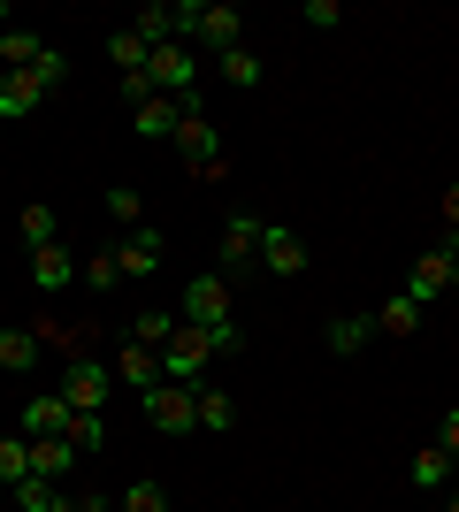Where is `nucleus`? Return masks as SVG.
Listing matches in <instances>:
<instances>
[{"instance_id":"obj_1","label":"nucleus","mask_w":459,"mask_h":512,"mask_svg":"<svg viewBox=\"0 0 459 512\" xmlns=\"http://www.w3.org/2000/svg\"><path fill=\"white\" fill-rule=\"evenodd\" d=\"M62 77H69V54H62V46H46L31 69H8V77H0V123H23V115L62 85Z\"/></svg>"},{"instance_id":"obj_2","label":"nucleus","mask_w":459,"mask_h":512,"mask_svg":"<svg viewBox=\"0 0 459 512\" xmlns=\"http://www.w3.org/2000/svg\"><path fill=\"white\" fill-rule=\"evenodd\" d=\"M207 360H215V344H207V329H176L169 337V352H161V383H184V390H199L207 383Z\"/></svg>"},{"instance_id":"obj_3","label":"nucleus","mask_w":459,"mask_h":512,"mask_svg":"<svg viewBox=\"0 0 459 512\" xmlns=\"http://www.w3.org/2000/svg\"><path fill=\"white\" fill-rule=\"evenodd\" d=\"M108 375H115L108 360L77 352V360L62 367V406H69V413H100V406H108Z\"/></svg>"},{"instance_id":"obj_4","label":"nucleus","mask_w":459,"mask_h":512,"mask_svg":"<svg viewBox=\"0 0 459 512\" xmlns=\"http://www.w3.org/2000/svg\"><path fill=\"white\" fill-rule=\"evenodd\" d=\"M146 421L161 428V436H184V428H199V390H184V383H153V390H146Z\"/></svg>"},{"instance_id":"obj_5","label":"nucleus","mask_w":459,"mask_h":512,"mask_svg":"<svg viewBox=\"0 0 459 512\" xmlns=\"http://www.w3.org/2000/svg\"><path fill=\"white\" fill-rule=\"evenodd\" d=\"M261 230L268 222L230 214V230H222V268H230V276H253V268H261Z\"/></svg>"},{"instance_id":"obj_6","label":"nucleus","mask_w":459,"mask_h":512,"mask_svg":"<svg viewBox=\"0 0 459 512\" xmlns=\"http://www.w3.org/2000/svg\"><path fill=\"white\" fill-rule=\"evenodd\" d=\"M184 321H192V329L230 321V283H222V276H192V283H184Z\"/></svg>"},{"instance_id":"obj_7","label":"nucleus","mask_w":459,"mask_h":512,"mask_svg":"<svg viewBox=\"0 0 459 512\" xmlns=\"http://www.w3.org/2000/svg\"><path fill=\"white\" fill-rule=\"evenodd\" d=\"M169 146H176V161H184V169L199 176V169H207V161H215V153H222V138H215V123H207V115H184Z\"/></svg>"},{"instance_id":"obj_8","label":"nucleus","mask_w":459,"mask_h":512,"mask_svg":"<svg viewBox=\"0 0 459 512\" xmlns=\"http://www.w3.org/2000/svg\"><path fill=\"white\" fill-rule=\"evenodd\" d=\"M444 291H452V253H444V245H429V253L414 260V276H406V299L429 306V299H444Z\"/></svg>"},{"instance_id":"obj_9","label":"nucleus","mask_w":459,"mask_h":512,"mask_svg":"<svg viewBox=\"0 0 459 512\" xmlns=\"http://www.w3.org/2000/svg\"><path fill=\"white\" fill-rule=\"evenodd\" d=\"M261 276H306V245L291 230H276V222L261 230Z\"/></svg>"},{"instance_id":"obj_10","label":"nucleus","mask_w":459,"mask_h":512,"mask_svg":"<svg viewBox=\"0 0 459 512\" xmlns=\"http://www.w3.org/2000/svg\"><path fill=\"white\" fill-rule=\"evenodd\" d=\"M77 276H85V268L69 260V245H39V253H31V283H39L46 299H54V291H69Z\"/></svg>"},{"instance_id":"obj_11","label":"nucleus","mask_w":459,"mask_h":512,"mask_svg":"<svg viewBox=\"0 0 459 512\" xmlns=\"http://www.w3.org/2000/svg\"><path fill=\"white\" fill-rule=\"evenodd\" d=\"M192 39H199V46H215V54H230V46H245V16H238V8H199Z\"/></svg>"},{"instance_id":"obj_12","label":"nucleus","mask_w":459,"mask_h":512,"mask_svg":"<svg viewBox=\"0 0 459 512\" xmlns=\"http://www.w3.org/2000/svg\"><path fill=\"white\" fill-rule=\"evenodd\" d=\"M322 344L337 352V360H360V352L375 344V321H368V314H337V321L322 329Z\"/></svg>"},{"instance_id":"obj_13","label":"nucleus","mask_w":459,"mask_h":512,"mask_svg":"<svg viewBox=\"0 0 459 512\" xmlns=\"http://www.w3.org/2000/svg\"><path fill=\"white\" fill-rule=\"evenodd\" d=\"M77 459H85V451L69 444V436H31V474H39V482H62Z\"/></svg>"},{"instance_id":"obj_14","label":"nucleus","mask_w":459,"mask_h":512,"mask_svg":"<svg viewBox=\"0 0 459 512\" xmlns=\"http://www.w3.org/2000/svg\"><path fill=\"white\" fill-rule=\"evenodd\" d=\"M115 383H131L138 398H146V390L161 383V352H146V344H123V352H115Z\"/></svg>"},{"instance_id":"obj_15","label":"nucleus","mask_w":459,"mask_h":512,"mask_svg":"<svg viewBox=\"0 0 459 512\" xmlns=\"http://www.w3.org/2000/svg\"><path fill=\"white\" fill-rule=\"evenodd\" d=\"M23 436H69V406H62V390H46V398H23Z\"/></svg>"},{"instance_id":"obj_16","label":"nucleus","mask_w":459,"mask_h":512,"mask_svg":"<svg viewBox=\"0 0 459 512\" xmlns=\"http://www.w3.org/2000/svg\"><path fill=\"white\" fill-rule=\"evenodd\" d=\"M131 123H138V138H176L184 107H176L169 92H153V100H138V107H131Z\"/></svg>"},{"instance_id":"obj_17","label":"nucleus","mask_w":459,"mask_h":512,"mask_svg":"<svg viewBox=\"0 0 459 512\" xmlns=\"http://www.w3.org/2000/svg\"><path fill=\"white\" fill-rule=\"evenodd\" d=\"M161 268V237L153 230H131V245H115V276L131 283V276H153Z\"/></svg>"},{"instance_id":"obj_18","label":"nucleus","mask_w":459,"mask_h":512,"mask_svg":"<svg viewBox=\"0 0 459 512\" xmlns=\"http://www.w3.org/2000/svg\"><path fill=\"white\" fill-rule=\"evenodd\" d=\"M31 337H39V352H46V344H54V352H69V360H77V352H85V344H92V321H31Z\"/></svg>"},{"instance_id":"obj_19","label":"nucleus","mask_w":459,"mask_h":512,"mask_svg":"<svg viewBox=\"0 0 459 512\" xmlns=\"http://www.w3.org/2000/svg\"><path fill=\"white\" fill-rule=\"evenodd\" d=\"M146 54H153V46L138 39V31H115V39H108V62L123 69V85H131V77H146Z\"/></svg>"},{"instance_id":"obj_20","label":"nucleus","mask_w":459,"mask_h":512,"mask_svg":"<svg viewBox=\"0 0 459 512\" xmlns=\"http://www.w3.org/2000/svg\"><path fill=\"white\" fill-rule=\"evenodd\" d=\"M31 360H39V337H31V321H23V329H0V367H8V375H23Z\"/></svg>"},{"instance_id":"obj_21","label":"nucleus","mask_w":459,"mask_h":512,"mask_svg":"<svg viewBox=\"0 0 459 512\" xmlns=\"http://www.w3.org/2000/svg\"><path fill=\"white\" fill-rule=\"evenodd\" d=\"M16 230H23V245L39 253V245H62V222H54V207H23L16 214Z\"/></svg>"},{"instance_id":"obj_22","label":"nucleus","mask_w":459,"mask_h":512,"mask_svg":"<svg viewBox=\"0 0 459 512\" xmlns=\"http://www.w3.org/2000/svg\"><path fill=\"white\" fill-rule=\"evenodd\" d=\"M414 329H421V306L406 299V291H398V299L375 314V337H414Z\"/></svg>"},{"instance_id":"obj_23","label":"nucleus","mask_w":459,"mask_h":512,"mask_svg":"<svg viewBox=\"0 0 459 512\" xmlns=\"http://www.w3.org/2000/svg\"><path fill=\"white\" fill-rule=\"evenodd\" d=\"M199 428H215V436H230V428H238V406H230V390H207V383H199Z\"/></svg>"},{"instance_id":"obj_24","label":"nucleus","mask_w":459,"mask_h":512,"mask_svg":"<svg viewBox=\"0 0 459 512\" xmlns=\"http://www.w3.org/2000/svg\"><path fill=\"white\" fill-rule=\"evenodd\" d=\"M131 31H138L146 46H169V39H176V23H169V0H146V8L131 16Z\"/></svg>"},{"instance_id":"obj_25","label":"nucleus","mask_w":459,"mask_h":512,"mask_svg":"<svg viewBox=\"0 0 459 512\" xmlns=\"http://www.w3.org/2000/svg\"><path fill=\"white\" fill-rule=\"evenodd\" d=\"M215 62H222V85H261V77H268L253 46H230V54H215Z\"/></svg>"},{"instance_id":"obj_26","label":"nucleus","mask_w":459,"mask_h":512,"mask_svg":"<svg viewBox=\"0 0 459 512\" xmlns=\"http://www.w3.org/2000/svg\"><path fill=\"white\" fill-rule=\"evenodd\" d=\"M444 482H452V451H414V490H444Z\"/></svg>"},{"instance_id":"obj_27","label":"nucleus","mask_w":459,"mask_h":512,"mask_svg":"<svg viewBox=\"0 0 459 512\" xmlns=\"http://www.w3.org/2000/svg\"><path fill=\"white\" fill-rule=\"evenodd\" d=\"M176 329H184V321H169V314H138V321H131V344H146V352H169Z\"/></svg>"},{"instance_id":"obj_28","label":"nucleus","mask_w":459,"mask_h":512,"mask_svg":"<svg viewBox=\"0 0 459 512\" xmlns=\"http://www.w3.org/2000/svg\"><path fill=\"white\" fill-rule=\"evenodd\" d=\"M23 474H31V436H0V482L16 490Z\"/></svg>"},{"instance_id":"obj_29","label":"nucleus","mask_w":459,"mask_h":512,"mask_svg":"<svg viewBox=\"0 0 459 512\" xmlns=\"http://www.w3.org/2000/svg\"><path fill=\"white\" fill-rule=\"evenodd\" d=\"M16 505H23V512H62V490H54V482H39V474H23V482H16Z\"/></svg>"},{"instance_id":"obj_30","label":"nucleus","mask_w":459,"mask_h":512,"mask_svg":"<svg viewBox=\"0 0 459 512\" xmlns=\"http://www.w3.org/2000/svg\"><path fill=\"white\" fill-rule=\"evenodd\" d=\"M115 512H169V490L161 482H131V490L115 497Z\"/></svg>"},{"instance_id":"obj_31","label":"nucleus","mask_w":459,"mask_h":512,"mask_svg":"<svg viewBox=\"0 0 459 512\" xmlns=\"http://www.w3.org/2000/svg\"><path fill=\"white\" fill-rule=\"evenodd\" d=\"M0 54H8V69H31L46 46H39V31H0Z\"/></svg>"},{"instance_id":"obj_32","label":"nucleus","mask_w":459,"mask_h":512,"mask_svg":"<svg viewBox=\"0 0 459 512\" xmlns=\"http://www.w3.org/2000/svg\"><path fill=\"white\" fill-rule=\"evenodd\" d=\"M69 444H77V451H100V444H108V421H100V413H69Z\"/></svg>"},{"instance_id":"obj_33","label":"nucleus","mask_w":459,"mask_h":512,"mask_svg":"<svg viewBox=\"0 0 459 512\" xmlns=\"http://www.w3.org/2000/svg\"><path fill=\"white\" fill-rule=\"evenodd\" d=\"M138 214H146V199H138L131 184H115V192H108V222H131V230H138Z\"/></svg>"},{"instance_id":"obj_34","label":"nucleus","mask_w":459,"mask_h":512,"mask_svg":"<svg viewBox=\"0 0 459 512\" xmlns=\"http://www.w3.org/2000/svg\"><path fill=\"white\" fill-rule=\"evenodd\" d=\"M299 23H314V31H337V23H345V8H337V0H306Z\"/></svg>"},{"instance_id":"obj_35","label":"nucleus","mask_w":459,"mask_h":512,"mask_svg":"<svg viewBox=\"0 0 459 512\" xmlns=\"http://www.w3.org/2000/svg\"><path fill=\"white\" fill-rule=\"evenodd\" d=\"M85 283H92V291H115V283H123V276H115V253L85 260Z\"/></svg>"},{"instance_id":"obj_36","label":"nucleus","mask_w":459,"mask_h":512,"mask_svg":"<svg viewBox=\"0 0 459 512\" xmlns=\"http://www.w3.org/2000/svg\"><path fill=\"white\" fill-rule=\"evenodd\" d=\"M207 344H215V352H245V329H238V321H215V329H207Z\"/></svg>"},{"instance_id":"obj_37","label":"nucleus","mask_w":459,"mask_h":512,"mask_svg":"<svg viewBox=\"0 0 459 512\" xmlns=\"http://www.w3.org/2000/svg\"><path fill=\"white\" fill-rule=\"evenodd\" d=\"M437 451H452V459H459V406L437 421Z\"/></svg>"},{"instance_id":"obj_38","label":"nucleus","mask_w":459,"mask_h":512,"mask_svg":"<svg viewBox=\"0 0 459 512\" xmlns=\"http://www.w3.org/2000/svg\"><path fill=\"white\" fill-rule=\"evenodd\" d=\"M437 214H444V230H459V184H452V192L437 199Z\"/></svg>"},{"instance_id":"obj_39","label":"nucleus","mask_w":459,"mask_h":512,"mask_svg":"<svg viewBox=\"0 0 459 512\" xmlns=\"http://www.w3.org/2000/svg\"><path fill=\"white\" fill-rule=\"evenodd\" d=\"M452 291H459V253H452Z\"/></svg>"},{"instance_id":"obj_40","label":"nucleus","mask_w":459,"mask_h":512,"mask_svg":"<svg viewBox=\"0 0 459 512\" xmlns=\"http://www.w3.org/2000/svg\"><path fill=\"white\" fill-rule=\"evenodd\" d=\"M444 512H459V497H452V505H444Z\"/></svg>"},{"instance_id":"obj_41","label":"nucleus","mask_w":459,"mask_h":512,"mask_svg":"<svg viewBox=\"0 0 459 512\" xmlns=\"http://www.w3.org/2000/svg\"><path fill=\"white\" fill-rule=\"evenodd\" d=\"M452 474H459V459H452Z\"/></svg>"}]
</instances>
